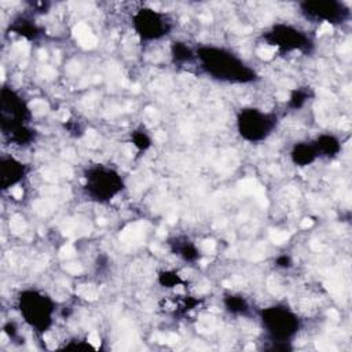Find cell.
<instances>
[{
    "mask_svg": "<svg viewBox=\"0 0 352 352\" xmlns=\"http://www.w3.org/2000/svg\"><path fill=\"white\" fill-rule=\"evenodd\" d=\"M19 309L26 322L44 329L50 323L52 305L47 297L36 292H25L19 297Z\"/></svg>",
    "mask_w": 352,
    "mask_h": 352,
    "instance_id": "cell-2",
    "label": "cell"
},
{
    "mask_svg": "<svg viewBox=\"0 0 352 352\" xmlns=\"http://www.w3.org/2000/svg\"><path fill=\"white\" fill-rule=\"evenodd\" d=\"M199 58L202 59L208 72L219 78L242 82L250 81L253 78V72L250 69H248L239 59L223 50H201Z\"/></svg>",
    "mask_w": 352,
    "mask_h": 352,
    "instance_id": "cell-1",
    "label": "cell"
},
{
    "mask_svg": "<svg viewBox=\"0 0 352 352\" xmlns=\"http://www.w3.org/2000/svg\"><path fill=\"white\" fill-rule=\"evenodd\" d=\"M25 173L22 162L12 157H3L0 162V186L1 188H10L16 184Z\"/></svg>",
    "mask_w": 352,
    "mask_h": 352,
    "instance_id": "cell-9",
    "label": "cell"
},
{
    "mask_svg": "<svg viewBox=\"0 0 352 352\" xmlns=\"http://www.w3.org/2000/svg\"><path fill=\"white\" fill-rule=\"evenodd\" d=\"M191 51L184 44H175L173 45V56L176 60H188L191 58Z\"/></svg>",
    "mask_w": 352,
    "mask_h": 352,
    "instance_id": "cell-11",
    "label": "cell"
},
{
    "mask_svg": "<svg viewBox=\"0 0 352 352\" xmlns=\"http://www.w3.org/2000/svg\"><path fill=\"white\" fill-rule=\"evenodd\" d=\"M319 146H320L326 153H330V151L336 150V147H337V146H336V142H334L331 138H322Z\"/></svg>",
    "mask_w": 352,
    "mask_h": 352,
    "instance_id": "cell-13",
    "label": "cell"
},
{
    "mask_svg": "<svg viewBox=\"0 0 352 352\" xmlns=\"http://www.w3.org/2000/svg\"><path fill=\"white\" fill-rule=\"evenodd\" d=\"M314 158H315V151L308 146L300 144L293 151V160H294V162H297L300 165L309 164Z\"/></svg>",
    "mask_w": 352,
    "mask_h": 352,
    "instance_id": "cell-10",
    "label": "cell"
},
{
    "mask_svg": "<svg viewBox=\"0 0 352 352\" xmlns=\"http://www.w3.org/2000/svg\"><path fill=\"white\" fill-rule=\"evenodd\" d=\"M87 188L98 199H109L121 188V179L107 169H96L87 176Z\"/></svg>",
    "mask_w": 352,
    "mask_h": 352,
    "instance_id": "cell-5",
    "label": "cell"
},
{
    "mask_svg": "<svg viewBox=\"0 0 352 352\" xmlns=\"http://www.w3.org/2000/svg\"><path fill=\"white\" fill-rule=\"evenodd\" d=\"M302 12L308 18L334 21L340 19L342 14V6L334 1H305L301 4Z\"/></svg>",
    "mask_w": 352,
    "mask_h": 352,
    "instance_id": "cell-7",
    "label": "cell"
},
{
    "mask_svg": "<svg viewBox=\"0 0 352 352\" xmlns=\"http://www.w3.org/2000/svg\"><path fill=\"white\" fill-rule=\"evenodd\" d=\"M227 304H228L230 309H232V311H243V309H245V302H243V300H241V298L230 297L228 301H227Z\"/></svg>",
    "mask_w": 352,
    "mask_h": 352,
    "instance_id": "cell-12",
    "label": "cell"
},
{
    "mask_svg": "<svg viewBox=\"0 0 352 352\" xmlns=\"http://www.w3.org/2000/svg\"><path fill=\"white\" fill-rule=\"evenodd\" d=\"M239 132L248 140L264 139L274 126V118L254 109L241 111L238 118Z\"/></svg>",
    "mask_w": 352,
    "mask_h": 352,
    "instance_id": "cell-3",
    "label": "cell"
},
{
    "mask_svg": "<svg viewBox=\"0 0 352 352\" xmlns=\"http://www.w3.org/2000/svg\"><path fill=\"white\" fill-rule=\"evenodd\" d=\"M274 45L283 47L286 50H293V48H301L305 43V37L296 29L285 25H278L272 29L270 33Z\"/></svg>",
    "mask_w": 352,
    "mask_h": 352,
    "instance_id": "cell-8",
    "label": "cell"
},
{
    "mask_svg": "<svg viewBox=\"0 0 352 352\" xmlns=\"http://www.w3.org/2000/svg\"><path fill=\"white\" fill-rule=\"evenodd\" d=\"M267 327L270 331L279 337V338H286L290 334L294 333L296 329V319L294 316L285 308L274 307L271 309H267L263 316Z\"/></svg>",
    "mask_w": 352,
    "mask_h": 352,
    "instance_id": "cell-6",
    "label": "cell"
},
{
    "mask_svg": "<svg viewBox=\"0 0 352 352\" xmlns=\"http://www.w3.org/2000/svg\"><path fill=\"white\" fill-rule=\"evenodd\" d=\"M133 25L138 34L144 40L160 38L169 29L166 18L153 8H140L133 15Z\"/></svg>",
    "mask_w": 352,
    "mask_h": 352,
    "instance_id": "cell-4",
    "label": "cell"
},
{
    "mask_svg": "<svg viewBox=\"0 0 352 352\" xmlns=\"http://www.w3.org/2000/svg\"><path fill=\"white\" fill-rule=\"evenodd\" d=\"M135 144H136L139 148H146V147L150 144V142H148V139H147L146 135L139 133V135L135 136Z\"/></svg>",
    "mask_w": 352,
    "mask_h": 352,
    "instance_id": "cell-14",
    "label": "cell"
}]
</instances>
